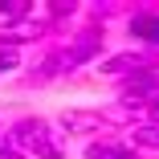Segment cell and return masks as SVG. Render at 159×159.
<instances>
[{
    "label": "cell",
    "mask_w": 159,
    "mask_h": 159,
    "mask_svg": "<svg viewBox=\"0 0 159 159\" xmlns=\"http://www.w3.org/2000/svg\"><path fill=\"white\" fill-rule=\"evenodd\" d=\"M4 135L20 147L25 159H70V139L41 114H20L4 126Z\"/></svg>",
    "instance_id": "cell-1"
},
{
    "label": "cell",
    "mask_w": 159,
    "mask_h": 159,
    "mask_svg": "<svg viewBox=\"0 0 159 159\" xmlns=\"http://www.w3.org/2000/svg\"><path fill=\"white\" fill-rule=\"evenodd\" d=\"M53 126L66 139H86V143L102 139V135H122L126 131L114 106H106V110L102 106H66V110L53 118Z\"/></svg>",
    "instance_id": "cell-2"
},
{
    "label": "cell",
    "mask_w": 159,
    "mask_h": 159,
    "mask_svg": "<svg viewBox=\"0 0 159 159\" xmlns=\"http://www.w3.org/2000/svg\"><path fill=\"white\" fill-rule=\"evenodd\" d=\"M114 106L135 114L139 122L151 110H159V70H143V74H131V78L114 82Z\"/></svg>",
    "instance_id": "cell-3"
},
{
    "label": "cell",
    "mask_w": 159,
    "mask_h": 159,
    "mask_svg": "<svg viewBox=\"0 0 159 159\" xmlns=\"http://www.w3.org/2000/svg\"><path fill=\"white\" fill-rule=\"evenodd\" d=\"M122 33L131 41V49H159V4H131L122 20Z\"/></svg>",
    "instance_id": "cell-4"
},
{
    "label": "cell",
    "mask_w": 159,
    "mask_h": 159,
    "mask_svg": "<svg viewBox=\"0 0 159 159\" xmlns=\"http://www.w3.org/2000/svg\"><path fill=\"white\" fill-rule=\"evenodd\" d=\"M143 70H159V57L147 53V49H118V53H106L98 61V74L110 78V82H122V78L143 74Z\"/></svg>",
    "instance_id": "cell-5"
},
{
    "label": "cell",
    "mask_w": 159,
    "mask_h": 159,
    "mask_svg": "<svg viewBox=\"0 0 159 159\" xmlns=\"http://www.w3.org/2000/svg\"><path fill=\"white\" fill-rule=\"evenodd\" d=\"M122 139L131 143L139 155H159V122H139V126H131Z\"/></svg>",
    "instance_id": "cell-6"
},
{
    "label": "cell",
    "mask_w": 159,
    "mask_h": 159,
    "mask_svg": "<svg viewBox=\"0 0 159 159\" xmlns=\"http://www.w3.org/2000/svg\"><path fill=\"white\" fill-rule=\"evenodd\" d=\"M25 53L20 49H8V45H0V78H16L20 70H25Z\"/></svg>",
    "instance_id": "cell-7"
},
{
    "label": "cell",
    "mask_w": 159,
    "mask_h": 159,
    "mask_svg": "<svg viewBox=\"0 0 159 159\" xmlns=\"http://www.w3.org/2000/svg\"><path fill=\"white\" fill-rule=\"evenodd\" d=\"M0 159H25V155H20V147H16L4 131H0Z\"/></svg>",
    "instance_id": "cell-8"
},
{
    "label": "cell",
    "mask_w": 159,
    "mask_h": 159,
    "mask_svg": "<svg viewBox=\"0 0 159 159\" xmlns=\"http://www.w3.org/2000/svg\"><path fill=\"white\" fill-rule=\"evenodd\" d=\"M143 122H159V110H151V114H147V118H143Z\"/></svg>",
    "instance_id": "cell-9"
},
{
    "label": "cell",
    "mask_w": 159,
    "mask_h": 159,
    "mask_svg": "<svg viewBox=\"0 0 159 159\" xmlns=\"http://www.w3.org/2000/svg\"><path fill=\"white\" fill-rule=\"evenodd\" d=\"M0 131H4V122H0Z\"/></svg>",
    "instance_id": "cell-10"
}]
</instances>
